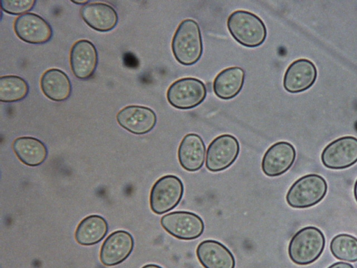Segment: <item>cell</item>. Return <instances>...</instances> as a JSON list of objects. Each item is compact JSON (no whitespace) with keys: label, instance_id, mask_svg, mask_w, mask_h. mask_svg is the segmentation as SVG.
I'll return each instance as SVG.
<instances>
[{"label":"cell","instance_id":"4316f807","mask_svg":"<svg viewBox=\"0 0 357 268\" xmlns=\"http://www.w3.org/2000/svg\"><path fill=\"white\" fill-rule=\"evenodd\" d=\"M142 268H162V267L155 264H148L143 266Z\"/></svg>","mask_w":357,"mask_h":268},{"label":"cell","instance_id":"52a82bcc","mask_svg":"<svg viewBox=\"0 0 357 268\" xmlns=\"http://www.w3.org/2000/svg\"><path fill=\"white\" fill-rule=\"evenodd\" d=\"M162 228L174 237L181 240H193L204 230V223L197 214L186 211H176L165 214L160 218Z\"/></svg>","mask_w":357,"mask_h":268},{"label":"cell","instance_id":"7402d4cb","mask_svg":"<svg viewBox=\"0 0 357 268\" xmlns=\"http://www.w3.org/2000/svg\"><path fill=\"white\" fill-rule=\"evenodd\" d=\"M108 228V223L102 216L89 215L78 224L75 232V239L82 246H93L105 238Z\"/></svg>","mask_w":357,"mask_h":268},{"label":"cell","instance_id":"d6986e66","mask_svg":"<svg viewBox=\"0 0 357 268\" xmlns=\"http://www.w3.org/2000/svg\"><path fill=\"white\" fill-rule=\"evenodd\" d=\"M40 84L45 96L56 102L66 100L72 92V84L68 76L58 68L45 70L40 77Z\"/></svg>","mask_w":357,"mask_h":268},{"label":"cell","instance_id":"9c48e42d","mask_svg":"<svg viewBox=\"0 0 357 268\" xmlns=\"http://www.w3.org/2000/svg\"><path fill=\"white\" fill-rule=\"evenodd\" d=\"M323 165L332 170L348 168L357 162V138L339 137L329 143L321 154Z\"/></svg>","mask_w":357,"mask_h":268},{"label":"cell","instance_id":"5bb4252c","mask_svg":"<svg viewBox=\"0 0 357 268\" xmlns=\"http://www.w3.org/2000/svg\"><path fill=\"white\" fill-rule=\"evenodd\" d=\"M98 61V52L93 43L86 39H81L73 45L70 52V65L77 78L87 80L91 77Z\"/></svg>","mask_w":357,"mask_h":268},{"label":"cell","instance_id":"7a4b0ae2","mask_svg":"<svg viewBox=\"0 0 357 268\" xmlns=\"http://www.w3.org/2000/svg\"><path fill=\"white\" fill-rule=\"evenodd\" d=\"M227 26L231 36L241 45L256 47L264 43L267 31L264 22L257 15L237 10L228 17Z\"/></svg>","mask_w":357,"mask_h":268},{"label":"cell","instance_id":"8992f818","mask_svg":"<svg viewBox=\"0 0 357 268\" xmlns=\"http://www.w3.org/2000/svg\"><path fill=\"white\" fill-rule=\"evenodd\" d=\"M204 83L195 77H183L174 82L167 91L169 103L179 110H189L200 105L206 98Z\"/></svg>","mask_w":357,"mask_h":268},{"label":"cell","instance_id":"3957f363","mask_svg":"<svg viewBox=\"0 0 357 268\" xmlns=\"http://www.w3.org/2000/svg\"><path fill=\"white\" fill-rule=\"evenodd\" d=\"M325 244L326 239L320 229L314 226L303 228L289 241V257L298 265H310L321 256Z\"/></svg>","mask_w":357,"mask_h":268},{"label":"cell","instance_id":"603a6c76","mask_svg":"<svg viewBox=\"0 0 357 268\" xmlns=\"http://www.w3.org/2000/svg\"><path fill=\"white\" fill-rule=\"evenodd\" d=\"M29 87L22 77L8 75L0 77V100L13 103L22 100L29 94Z\"/></svg>","mask_w":357,"mask_h":268},{"label":"cell","instance_id":"8fae6325","mask_svg":"<svg viewBox=\"0 0 357 268\" xmlns=\"http://www.w3.org/2000/svg\"><path fill=\"white\" fill-rule=\"evenodd\" d=\"M296 152L293 144L280 141L272 144L265 152L261 161V170L268 177H278L293 165Z\"/></svg>","mask_w":357,"mask_h":268},{"label":"cell","instance_id":"83f0119b","mask_svg":"<svg viewBox=\"0 0 357 268\" xmlns=\"http://www.w3.org/2000/svg\"><path fill=\"white\" fill-rule=\"evenodd\" d=\"M71 2L74 3H76V4H79V5H82V6H84L88 3H89V1H71Z\"/></svg>","mask_w":357,"mask_h":268},{"label":"cell","instance_id":"277c9868","mask_svg":"<svg viewBox=\"0 0 357 268\" xmlns=\"http://www.w3.org/2000/svg\"><path fill=\"white\" fill-rule=\"evenodd\" d=\"M327 190L328 184L323 177L308 174L298 179L291 186L286 195V201L293 208L311 207L324 198Z\"/></svg>","mask_w":357,"mask_h":268},{"label":"cell","instance_id":"e0dca14e","mask_svg":"<svg viewBox=\"0 0 357 268\" xmlns=\"http://www.w3.org/2000/svg\"><path fill=\"white\" fill-rule=\"evenodd\" d=\"M79 14L88 26L100 32L113 29L119 20L115 9L109 4L102 2H89L82 6Z\"/></svg>","mask_w":357,"mask_h":268},{"label":"cell","instance_id":"484cf974","mask_svg":"<svg viewBox=\"0 0 357 268\" xmlns=\"http://www.w3.org/2000/svg\"><path fill=\"white\" fill-rule=\"evenodd\" d=\"M328 268H354V266L348 262H337L329 266Z\"/></svg>","mask_w":357,"mask_h":268},{"label":"cell","instance_id":"2e32d148","mask_svg":"<svg viewBox=\"0 0 357 268\" xmlns=\"http://www.w3.org/2000/svg\"><path fill=\"white\" fill-rule=\"evenodd\" d=\"M196 255L204 268H235L234 255L218 241L206 239L201 241L197 246Z\"/></svg>","mask_w":357,"mask_h":268},{"label":"cell","instance_id":"cb8c5ba5","mask_svg":"<svg viewBox=\"0 0 357 268\" xmlns=\"http://www.w3.org/2000/svg\"><path fill=\"white\" fill-rule=\"evenodd\" d=\"M330 251L338 260L357 262V238L349 234H337L331 241Z\"/></svg>","mask_w":357,"mask_h":268},{"label":"cell","instance_id":"ac0fdd59","mask_svg":"<svg viewBox=\"0 0 357 268\" xmlns=\"http://www.w3.org/2000/svg\"><path fill=\"white\" fill-rule=\"evenodd\" d=\"M206 153V146L201 136L196 133H188L178 146V160L186 171L196 172L202 168Z\"/></svg>","mask_w":357,"mask_h":268},{"label":"cell","instance_id":"ba28073f","mask_svg":"<svg viewBox=\"0 0 357 268\" xmlns=\"http://www.w3.org/2000/svg\"><path fill=\"white\" fill-rule=\"evenodd\" d=\"M240 144L236 137L222 134L212 140L206 154V168L212 172L223 171L236 160Z\"/></svg>","mask_w":357,"mask_h":268},{"label":"cell","instance_id":"ffe728a7","mask_svg":"<svg viewBox=\"0 0 357 268\" xmlns=\"http://www.w3.org/2000/svg\"><path fill=\"white\" fill-rule=\"evenodd\" d=\"M245 73L238 66L227 68L220 71L213 83L214 94L222 100H230L241 91L245 81Z\"/></svg>","mask_w":357,"mask_h":268},{"label":"cell","instance_id":"44dd1931","mask_svg":"<svg viewBox=\"0 0 357 268\" xmlns=\"http://www.w3.org/2000/svg\"><path fill=\"white\" fill-rule=\"evenodd\" d=\"M12 148L17 158L24 165L36 167L46 160L48 150L40 140L30 136L17 137Z\"/></svg>","mask_w":357,"mask_h":268},{"label":"cell","instance_id":"4fadbf2b","mask_svg":"<svg viewBox=\"0 0 357 268\" xmlns=\"http://www.w3.org/2000/svg\"><path fill=\"white\" fill-rule=\"evenodd\" d=\"M134 248V239L128 231L119 230L111 233L103 241L100 251L101 262L107 267L125 261Z\"/></svg>","mask_w":357,"mask_h":268},{"label":"cell","instance_id":"7c38bea8","mask_svg":"<svg viewBox=\"0 0 357 268\" xmlns=\"http://www.w3.org/2000/svg\"><path fill=\"white\" fill-rule=\"evenodd\" d=\"M118 124L125 130L135 135L149 133L155 127L157 116L146 106L130 105L122 108L116 114Z\"/></svg>","mask_w":357,"mask_h":268},{"label":"cell","instance_id":"5b68a950","mask_svg":"<svg viewBox=\"0 0 357 268\" xmlns=\"http://www.w3.org/2000/svg\"><path fill=\"white\" fill-rule=\"evenodd\" d=\"M184 193L181 179L173 174L159 178L153 185L149 196L151 211L161 215L174 209L181 202Z\"/></svg>","mask_w":357,"mask_h":268},{"label":"cell","instance_id":"6da1fadb","mask_svg":"<svg viewBox=\"0 0 357 268\" xmlns=\"http://www.w3.org/2000/svg\"><path fill=\"white\" fill-rule=\"evenodd\" d=\"M172 50L176 60L184 66H192L200 59L203 42L196 21L190 18L181 21L173 36Z\"/></svg>","mask_w":357,"mask_h":268},{"label":"cell","instance_id":"9a60e30c","mask_svg":"<svg viewBox=\"0 0 357 268\" xmlns=\"http://www.w3.org/2000/svg\"><path fill=\"white\" fill-rule=\"evenodd\" d=\"M317 77V70L312 61L307 59L294 61L287 68L283 78L284 89L291 94L310 89Z\"/></svg>","mask_w":357,"mask_h":268},{"label":"cell","instance_id":"f1b7e54d","mask_svg":"<svg viewBox=\"0 0 357 268\" xmlns=\"http://www.w3.org/2000/svg\"><path fill=\"white\" fill-rule=\"evenodd\" d=\"M354 195L355 200L357 202V179L355 181L354 186Z\"/></svg>","mask_w":357,"mask_h":268},{"label":"cell","instance_id":"d4e9b609","mask_svg":"<svg viewBox=\"0 0 357 268\" xmlns=\"http://www.w3.org/2000/svg\"><path fill=\"white\" fill-rule=\"evenodd\" d=\"M36 0H1V10L10 15H23L35 6Z\"/></svg>","mask_w":357,"mask_h":268},{"label":"cell","instance_id":"30bf717a","mask_svg":"<svg viewBox=\"0 0 357 268\" xmlns=\"http://www.w3.org/2000/svg\"><path fill=\"white\" fill-rule=\"evenodd\" d=\"M13 29L20 39L35 45L47 43L53 34L50 24L41 16L33 13L17 17L13 23Z\"/></svg>","mask_w":357,"mask_h":268}]
</instances>
